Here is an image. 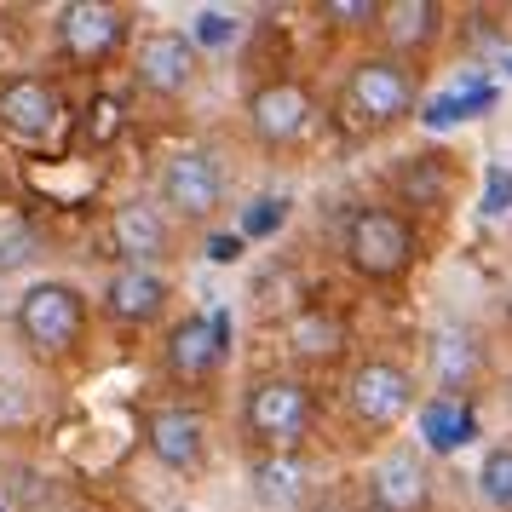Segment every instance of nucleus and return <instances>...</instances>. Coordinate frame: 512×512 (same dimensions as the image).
Returning <instances> with one entry per match:
<instances>
[{
    "mask_svg": "<svg viewBox=\"0 0 512 512\" xmlns=\"http://www.w3.org/2000/svg\"><path fill=\"white\" fill-rule=\"evenodd\" d=\"M346 317L334 305H300L288 323H282V346L294 351L300 363H334L346 351Z\"/></svg>",
    "mask_w": 512,
    "mask_h": 512,
    "instance_id": "6ab92c4d",
    "label": "nucleus"
},
{
    "mask_svg": "<svg viewBox=\"0 0 512 512\" xmlns=\"http://www.w3.org/2000/svg\"><path fill=\"white\" fill-rule=\"evenodd\" d=\"M426 369H432L438 397H466L484 380V340L466 323H443L432 334V346H426Z\"/></svg>",
    "mask_w": 512,
    "mask_h": 512,
    "instance_id": "f3484780",
    "label": "nucleus"
},
{
    "mask_svg": "<svg viewBox=\"0 0 512 512\" xmlns=\"http://www.w3.org/2000/svg\"><path fill=\"white\" fill-rule=\"evenodd\" d=\"M415 432H420V449L426 455H455L466 443L478 438V415H472V403L466 397H420L415 409Z\"/></svg>",
    "mask_w": 512,
    "mask_h": 512,
    "instance_id": "aec40b11",
    "label": "nucleus"
},
{
    "mask_svg": "<svg viewBox=\"0 0 512 512\" xmlns=\"http://www.w3.org/2000/svg\"><path fill=\"white\" fill-rule=\"evenodd\" d=\"M397 190H403L409 208H443V196H449V167H443V156H409L403 173H397Z\"/></svg>",
    "mask_w": 512,
    "mask_h": 512,
    "instance_id": "b1692460",
    "label": "nucleus"
},
{
    "mask_svg": "<svg viewBox=\"0 0 512 512\" xmlns=\"http://www.w3.org/2000/svg\"><path fill=\"white\" fill-rule=\"evenodd\" d=\"M340 116L357 127V133H386L397 121L420 116V75L415 64H403L392 52H369L346 70V87H340Z\"/></svg>",
    "mask_w": 512,
    "mask_h": 512,
    "instance_id": "20e7f679",
    "label": "nucleus"
},
{
    "mask_svg": "<svg viewBox=\"0 0 512 512\" xmlns=\"http://www.w3.org/2000/svg\"><path fill=\"white\" fill-rule=\"evenodd\" d=\"M501 70H507V75H512V52H507V58H501Z\"/></svg>",
    "mask_w": 512,
    "mask_h": 512,
    "instance_id": "2f4dec72",
    "label": "nucleus"
},
{
    "mask_svg": "<svg viewBox=\"0 0 512 512\" xmlns=\"http://www.w3.org/2000/svg\"><path fill=\"white\" fill-rule=\"evenodd\" d=\"M438 35H443L438 0H386L380 6V52H392L403 64H415L420 52H432Z\"/></svg>",
    "mask_w": 512,
    "mask_h": 512,
    "instance_id": "a211bd4d",
    "label": "nucleus"
},
{
    "mask_svg": "<svg viewBox=\"0 0 512 512\" xmlns=\"http://www.w3.org/2000/svg\"><path fill=\"white\" fill-rule=\"evenodd\" d=\"M340 248H346V265L363 282H397L420 259V236H415V225H409V213L369 202V208H357L346 219Z\"/></svg>",
    "mask_w": 512,
    "mask_h": 512,
    "instance_id": "423d86ee",
    "label": "nucleus"
},
{
    "mask_svg": "<svg viewBox=\"0 0 512 512\" xmlns=\"http://www.w3.org/2000/svg\"><path fill=\"white\" fill-rule=\"evenodd\" d=\"M501 311H507V323H512V288H507V305H501Z\"/></svg>",
    "mask_w": 512,
    "mask_h": 512,
    "instance_id": "7c9ffc66",
    "label": "nucleus"
},
{
    "mask_svg": "<svg viewBox=\"0 0 512 512\" xmlns=\"http://www.w3.org/2000/svg\"><path fill=\"white\" fill-rule=\"evenodd\" d=\"M311 426H317V392H311L305 374L271 369L248 380V392H242V438L254 443V455H265V449H305Z\"/></svg>",
    "mask_w": 512,
    "mask_h": 512,
    "instance_id": "7ed1b4c3",
    "label": "nucleus"
},
{
    "mask_svg": "<svg viewBox=\"0 0 512 512\" xmlns=\"http://www.w3.org/2000/svg\"><path fill=\"white\" fill-rule=\"evenodd\" d=\"M202 70H208V58L196 52V41H190L185 29L156 24L133 41V87H139L144 98H156V104L190 98L202 87Z\"/></svg>",
    "mask_w": 512,
    "mask_h": 512,
    "instance_id": "1a4fd4ad",
    "label": "nucleus"
},
{
    "mask_svg": "<svg viewBox=\"0 0 512 512\" xmlns=\"http://www.w3.org/2000/svg\"><path fill=\"white\" fill-rule=\"evenodd\" d=\"M478 213H484V219L512 213V167H489L484 173V202H478Z\"/></svg>",
    "mask_w": 512,
    "mask_h": 512,
    "instance_id": "c85d7f7f",
    "label": "nucleus"
},
{
    "mask_svg": "<svg viewBox=\"0 0 512 512\" xmlns=\"http://www.w3.org/2000/svg\"><path fill=\"white\" fill-rule=\"evenodd\" d=\"M185 35L196 41V52H202V58H213V52L242 47V35H248V18H242L236 6H196V12L185 18Z\"/></svg>",
    "mask_w": 512,
    "mask_h": 512,
    "instance_id": "4be33fe9",
    "label": "nucleus"
},
{
    "mask_svg": "<svg viewBox=\"0 0 512 512\" xmlns=\"http://www.w3.org/2000/svg\"><path fill=\"white\" fill-rule=\"evenodd\" d=\"M225 196H231V173L219 162V150H208V144H179L173 156H162L156 185H150V202L179 231H213Z\"/></svg>",
    "mask_w": 512,
    "mask_h": 512,
    "instance_id": "f03ea898",
    "label": "nucleus"
},
{
    "mask_svg": "<svg viewBox=\"0 0 512 512\" xmlns=\"http://www.w3.org/2000/svg\"><path fill=\"white\" fill-rule=\"evenodd\" d=\"M139 438H144V455L173 472V478H202L208 472V455H213V432H208V415L173 397V403H150L139 415Z\"/></svg>",
    "mask_w": 512,
    "mask_h": 512,
    "instance_id": "6e6552de",
    "label": "nucleus"
},
{
    "mask_svg": "<svg viewBox=\"0 0 512 512\" xmlns=\"http://www.w3.org/2000/svg\"><path fill=\"white\" fill-rule=\"evenodd\" d=\"M305 512H346V507H334V501H311Z\"/></svg>",
    "mask_w": 512,
    "mask_h": 512,
    "instance_id": "c756f323",
    "label": "nucleus"
},
{
    "mask_svg": "<svg viewBox=\"0 0 512 512\" xmlns=\"http://www.w3.org/2000/svg\"><path fill=\"white\" fill-rule=\"evenodd\" d=\"M248 495L265 512H305L317 501V461L305 449H265L248 455Z\"/></svg>",
    "mask_w": 512,
    "mask_h": 512,
    "instance_id": "2eb2a0df",
    "label": "nucleus"
},
{
    "mask_svg": "<svg viewBox=\"0 0 512 512\" xmlns=\"http://www.w3.org/2000/svg\"><path fill=\"white\" fill-rule=\"evenodd\" d=\"M202 259L208 265H242L248 259V242L236 231H225V225H213V231H202Z\"/></svg>",
    "mask_w": 512,
    "mask_h": 512,
    "instance_id": "cd10ccee",
    "label": "nucleus"
},
{
    "mask_svg": "<svg viewBox=\"0 0 512 512\" xmlns=\"http://www.w3.org/2000/svg\"><path fill=\"white\" fill-rule=\"evenodd\" d=\"M472 484H478V501L489 512H512V443H495L484 449V461L472 472Z\"/></svg>",
    "mask_w": 512,
    "mask_h": 512,
    "instance_id": "393cba45",
    "label": "nucleus"
},
{
    "mask_svg": "<svg viewBox=\"0 0 512 512\" xmlns=\"http://www.w3.org/2000/svg\"><path fill=\"white\" fill-rule=\"evenodd\" d=\"M52 35H58V52L75 64H110L133 41V12L116 0H64L52 12Z\"/></svg>",
    "mask_w": 512,
    "mask_h": 512,
    "instance_id": "f8f14e48",
    "label": "nucleus"
},
{
    "mask_svg": "<svg viewBox=\"0 0 512 512\" xmlns=\"http://www.w3.org/2000/svg\"><path fill=\"white\" fill-rule=\"evenodd\" d=\"M242 121L259 150H294L317 133V93L294 75H271L242 98Z\"/></svg>",
    "mask_w": 512,
    "mask_h": 512,
    "instance_id": "9d476101",
    "label": "nucleus"
},
{
    "mask_svg": "<svg viewBox=\"0 0 512 512\" xmlns=\"http://www.w3.org/2000/svg\"><path fill=\"white\" fill-rule=\"evenodd\" d=\"M489 110H495V87L489 81H466V87H449V93L426 98L415 121H426L432 133H443V127H461V121L489 116Z\"/></svg>",
    "mask_w": 512,
    "mask_h": 512,
    "instance_id": "412c9836",
    "label": "nucleus"
},
{
    "mask_svg": "<svg viewBox=\"0 0 512 512\" xmlns=\"http://www.w3.org/2000/svg\"><path fill=\"white\" fill-rule=\"evenodd\" d=\"M415 409H420L415 369H409V363H397V357H386V351L363 357V363L346 374V415H351L357 432L386 438V432H397Z\"/></svg>",
    "mask_w": 512,
    "mask_h": 512,
    "instance_id": "39448f33",
    "label": "nucleus"
},
{
    "mask_svg": "<svg viewBox=\"0 0 512 512\" xmlns=\"http://www.w3.org/2000/svg\"><path fill=\"white\" fill-rule=\"evenodd\" d=\"M173 277L150 271V265H110V277L98 288V317H110L116 328H156L173 317Z\"/></svg>",
    "mask_w": 512,
    "mask_h": 512,
    "instance_id": "ddd939ff",
    "label": "nucleus"
},
{
    "mask_svg": "<svg viewBox=\"0 0 512 512\" xmlns=\"http://www.w3.org/2000/svg\"><path fill=\"white\" fill-rule=\"evenodd\" d=\"M288 219H294V196H282V190H259V196H248V202L236 208V236L254 248V242H271Z\"/></svg>",
    "mask_w": 512,
    "mask_h": 512,
    "instance_id": "5701e85b",
    "label": "nucleus"
},
{
    "mask_svg": "<svg viewBox=\"0 0 512 512\" xmlns=\"http://www.w3.org/2000/svg\"><path fill=\"white\" fill-rule=\"evenodd\" d=\"M380 6L386 0H323L317 18L334 29H380Z\"/></svg>",
    "mask_w": 512,
    "mask_h": 512,
    "instance_id": "bb28decb",
    "label": "nucleus"
},
{
    "mask_svg": "<svg viewBox=\"0 0 512 512\" xmlns=\"http://www.w3.org/2000/svg\"><path fill=\"white\" fill-rule=\"evenodd\" d=\"M41 259V236L29 231V225H6L0 231V277H18Z\"/></svg>",
    "mask_w": 512,
    "mask_h": 512,
    "instance_id": "a878e982",
    "label": "nucleus"
},
{
    "mask_svg": "<svg viewBox=\"0 0 512 512\" xmlns=\"http://www.w3.org/2000/svg\"><path fill=\"white\" fill-rule=\"evenodd\" d=\"M12 334L41 363H75L93 334V294L70 277H35L12 300Z\"/></svg>",
    "mask_w": 512,
    "mask_h": 512,
    "instance_id": "f257e3e1",
    "label": "nucleus"
},
{
    "mask_svg": "<svg viewBox=\"0 0 512 512\" xmlns=\"http://www.w3.org/2000/svg\"><path fill=\"white\" fill-rule=\"evenodd\" d=\"M64 127V93L47 75H6L0 81V133L18 144H47Z\"/></svg>",
    "mask_w": 512,
    "mask_h": 512,
    "instance_id": "4468645a",
    "label": "nucleus"
},
{
    "mask_svg": "<svg viewBox=\"0 0 512 512\" xmlns=\"http://www.w3.org/2000/svg\"><path fill=\"white\" fill-rule=\"evenodd\" d=\"M225 357H231V311H225V305H213V311H185V317L167 323L162 374L179 392L208 386L213 374L225 369Z\"/></svg>",
    "mask_w": 512,
    "mask_h": 512,
    "instance_id": "0eeeda50",
    "label": "nucleus"
},
{
    "mask_svg": "<svg viewBox=\"0 0 512 512\" xmlns=\"http://www.w3.org/2000/svg\"><path fill=\"white\" fill-rule=\"evenodd\" d=\"M369 507L374 512H432V466L420 443H392L369 466Z\"/></svg>",
    "mask_w": 512,
    "mask_h": 512,
    "instance_id": "dca6fc26",
    "label": "nucleus"
},
{
    "mask_svg": "<svg viewBox=\"0 0 512 512\" xmlns=\"http://www.w3.org/2000/svg\"><path fill=\"white\" fill-rule=\"evenodd\" d=\"M104 242H110V254L116 265H150V271H167L179 248H185V231L167 219L150 196H127L110 208L104 219Z\"/></svg>",
    "mask_w": 512,
    "mask_h": 512,
    "instance_id": "9b49d317",
    "label": "nucleus"
}]
</instances>
